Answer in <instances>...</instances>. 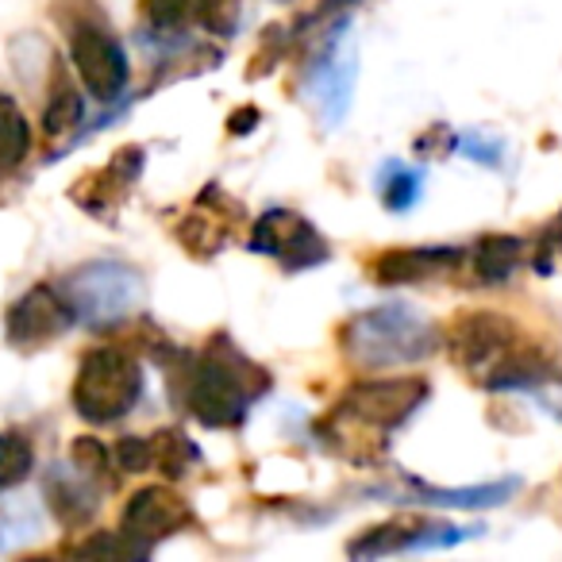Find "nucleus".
I'll use <instances>...</instances> for the list:
<instances>
[{
    "mask_svg": "<svg viewBox=\"0 0 562 562\" xmlns=\"http://www.w3.org/2000/svg\"><path fill=\"white\" fill-rule=\"evenodd\" d=\"M0 490H4V485H0Z\"/></svg>",
    "mask_w": 562,
    "mask_h": 562,
    "instance_id": "33",
    "label": "nucleus"
},
{
    "mask_svg": "<svg viewBox=\"0 0 562 562\" xmlns=\"http://www.w3.org/2000/svg\"><path fill=\"white\" fill-rule=\"evenodd\" d=\"M524 262V239L516 235H482L470 250V270L477 285H505Z\"/></svg>",
    "mask_w": 562,
    "mask_h": 562,
    "instance_id": "18",
    "label": "nucleus"
},
{
    "mask_svg": "<svg viewBox=\"0 0 562 562\" xmlns=\"http://www.w3.org/2000/svg\"><path fill=\"white\" fill-rule=\"evenodd\" d=\"M78 321L74 305L66 301L63 285H32L24 297H16L4 313V339L20 351H35V347H47L55 344L58 336L70 331V324Z\"/></svg>",
    "mask_w": 562,
    "mask_h": 562,
    "instance_id": "8",
    "label": "nucleus"
},
{
    "mask_svg": "<svg viewBox=\"0 0 562 562\" xmlns=\"http://www.w3.org/2000/svg\"><path fill=\"white\" fill-rule=\"evenodd\" d=\"M431 397V385L428 378H416V374H405V378H362L355 382L344 397L336 401L344 413L359 416L362 424L370 428L385 431L390 436L393 428L416 416L424 408V401Z\"/></svg>",
    "mask_w": 562,
    "mask_h": 562,
    "instance_id": "7",
    "label": "nucleus"
},
{
    "mask_svg": "<svg viewBox=\"0 0 562 562\" xmlns=\"http://www.w3.org/2000/svg\"><path fill=\"white\" fill-rule=\"evenodd\" d=\"M178 401L204 428H239L250 405L273 385L270 370L239 351L227 336H212L201 355H181Z\"/></svg>",
    "mask_w": 562,
    "mask_h": 562,
    "instance_id": "2",
    "label": "nucleus"
},
{
    "mask_svg": "<svg viewBox=\"0 0 562 562\" xmlns=\"http://www.w3.org/2000/svg\"><path fill=\"white\" fill-rule=\"evenodd\" d=\"M408 485H413L424 505L493 508V505H505V501L520 490V477H505V482H493V485H467V490H439V485H424V482H416V477Z\"/></svg>",
    "mask_w": 562,
    "mask_h": 562,
    "instance_id": "20",
    "label": "nucleus"
},
{
    "mask_svg": "<svg viewBox=\"0 0 562 562\" xmlns=\"http://www.w3.org/2000/svg\"><path fill=\"white\" fill-rule=\"evenodd\" d=\"M47 501H50V513H55L58 524L66 528H81L89 524V516L97 513V493H93V477L81 474H50L47 477Z\"/></svg>",
    "mask_w": 562,
    "mask_h": 562,
    "instance_id": "19",
    "label": "nucleus"
},
{
    "mask_svg": "<svg viewBox=\"0 0 562 562\" xmlns=\"http://www.w3.org/2000/svg\"><path fill=\"white\" fill-rule=\"evenodd\" d=\"M316 439H324V447H331L339 459L359 462V467H370V462H378L385 454V431L370 428V424L344 413L339 405L316 424Z\"/></svg>",
    "mask_w": 562,
    "mask_h": 562,
    "instance_id": "15",
    "label": "nucleus"
},
{
    "mask_svg": "<svg viewBox=\"0 0 562 562\" xmlns=\"http://www.w3.org/2000/svg\"><path fill=\"white\" fill-rule=\"evenodd\" d=\"M63 293L78 313V321L93 331L120 328L143 305V273L127 262L101 258V262L74 270L63 281Z\"/></svg>",
    "mask_w": 562,
    "mask_h": 562,
    "instance_id": "6",
    "label": "nucleus"
},
{
    "mask_svg": "<svg viewBox=\"0 0 562 562\" xmlns=\"http://www.w3.org/2000/svg\"><path fill=\"white\" fill-rule=\"evenodd\" d=\"M35 467V447L24 431H0V485H20Z\"/></svg>",
    "mask_w": 562,
    "mask_h": 562,
    "instance_id": "23",
    "label": "nucleus"
},
{
    "mask_svg": "<svg viewBox=\"0 0 562 562\" xmlns=\"http://www.w3.org/2000/svg\"><path fill=\"white\" fill-rule=\"evenodd\" d=\"M459 150H467L470 158H477V162L485 166H497L501 162V143L497 139H482V135H467V139L454 143Z\"/></svg>",
    "mask_w": 562,
    "mask_h": 562,
    "instance_id": "30",
    "label": "nucleus"
},
{
    "mask_svg": "<svg viewBox=\"0 0 562 562\" xmlns=\"http://www.w3.org/2000/svg\"><path fill=\"white\" fill-rule=\"evenodd\" d=\"M86 116V97L74 86L70 70L63 66V58H55L50 66V89H47V109H43V132L50 139H66L74 127Z\"/></svg>",
    "mask_w": 562,
    "mask_h": 562,
    "instance_id": "17",
    "label": "nucleus"
},
{
    "mask_svg": "<svg viewBox=\"0 0 562 562\" xmlns=\"http://www.w3.org/2000/svg\"><path fill=\"white\" fill-rule=\"evenodd\" d=\"M55 24L70 40V58L81 86L101 104L116 101L127 86V55L104 16L101 0H55Z\"/></svg>",
    "mask_w": 562,
    "mask_h": 562,
    "instance_id": "4",
    "label": "nucleus"
},
{
    "mask_svg": "<svg viewBox=\"0 0 562 562\" xmlns=\"http://www.w3.org/2000/svg\"><path fill=\"white\" fill-rule=\"evenodd\" d=\"M193 462H196V447L186 439V431L162 428L150 436V470H158L166 477H186Z\"/></svg>",
    "mask_w": 562,
    "mask_h": 562,
    "instance_id": "22",
    "label": "nucleus"
},
{
    "mask_svg": "<svg viewBox=\"0 0 562 562\" xmlns=\"http://www.w3.org/2000/svg\"><path fill=\"white\" fill-rule=\"evenodd\" d=\"M189 520H193V513H189V505L181 501V493H173L170 485H143L124 505L120 531L147 554L155 543L178 536Z\"/></svg>",
    "mask_w": 562,
    "mask_h": 562,
    "instance_id": "12",
    "label": "nucleus"
},
{
    "mask_svg": "<svg viewBox=\"0 0 562 562\" xmlns=\"http://www.w3.org/2000/svg\"><path fill=\"white\" fill-rule=\"evenodd\" d=\"M293 43V32L285 24H273L262 32V43H258V50L250 55V78H266V74L273 70V66L285 58V50H290Z\"/></svg>",
    "mask_w": 562,
    "mask_h": 562,
    "instance_id": "28",
    "label": "nucleus"
},
{
    "mask_svg": "<svg viewBox=\"0 0 562 562\" xmlns=\"http://www.w3.org/2000/svg\"><path fill=\"white\" fill-rule=\"evenodd\" d=\"M70 462L74 470H81V474H89L93 482H112V451L101 443L97 436H78L70 443Z\"/></svg>",
    "mask_w": 562,
    "mask_h": 562,
    "instance_id": "25",
    "label": "nucleus"
},
{
    "mask_svg": "<svg viewBox=\"0 0 562 562\" xmlns=\"http://www.w3.org/2000/svg\"><path fill=\"white\" fill-rule=\"evenodd\" d=\"M255 124H258V109H239V112H232V120H227V132L250 135V127Z\"/></svg>",
    "mask_w": 562,
    "mask_h": 562,
    "instance_id": "31",
    "label": "nucleus"
},
{
    "mask_svg": "<svg viewBox=\"0 0 562 562\" xmlns=\"http://www.w3.org/2000/svg\"><path fill=\"white\" fill-rule=\"evenodd\" d=\"M112 459H116V470H124V474H147L150 470V439L124 436L116 443V451H112Z\"/></svg>",
    "mask_w": 562,
    "mask_h": 562,
    "instance_id": "29",
    "label": "nucleus"
},
{
    "mask_svg": "<svg viewBox=\"0 0 562 562\" xmlns=\"http://www.w3.org/2000/svg\"><path fill=\"white\" fill-rule=\"evenodd\" d=\"M196 24L212 32L216 40H232L239 27V0H193Z\"/></svg>",
    "mask_w": 562,
    "mask_h": 562,
    "instance_id": "27",
    "label": "nucleus"
},
{
    "mask_svg": "<svg viewBox=\"0 0 562 562\" xmlns=\"http://www.w3.org/2000/svg\"><path fill=\"white\" fill-rule=\"evenodd\" d=\"M143 397V367L132 351L97 347L81 359L70 401L89 424H116Z\"/></svg>",
    "mask_w": 562,
    "mask_h": 562,
    "instance_id": "5",
    "label": "nucleus"
},
{
    "mask_svg": "<svg viewBox=\"0 0 562 562\" xmlns=\"http://www.w3.org/2000/svg\"><path fill=\"white\" fill-rule=\"evenodd\" d=\"M355 81H359V55H355L351 32H339V35L331 32L324 50L313 58V66L305 74V86L328 127L347 116L355 97Z\"/></svg>",
    "mask_w": 562,
    "mask_h": 562,
    "instance_id": "10",
    "label": "nucleus"
},
{
    "mask_svg": "<svg viewBox=\"0 0 562 562\" xmlns=\"http://www.w3.org/2000/svg\"><path fill=\"white\" fill-rule=\"evenodd\" d=\"M424 189V170H408V166H390L382 181V201L390 212H408L420 201Z\"/></svg>",
    "mask_w": 562,
    "mask_h": 562,
    "instance_id": "24",
    "label": "nucleus"
},
{
    "mask_svg": "<svg viewBox=\"0 0 562 562\" xmlns=\"http://www.w3.org/2000/svg\"><path fill=\"white\" fill-rule=\"evenodd\" d=\"M247 247L258 250V255L278 258L285 270H308V266H321L328 258L324 235L293 209H270L266 216H258L255 227H250Z\"/></svg>",
    "mask_w": 562,
    "mask_h": 562,
    "instance_id": "9",
    "label": "nucleus"
},
{
    "mask_svg": "<svg viewBox=\"0 0 562 562\" xmlns=\"http://www.w3.org/2000/svg\"><path fill=\"white\" fill-rule=\"evenodd\" d=\"M232 227L235 224L224 216V212L212 209V204H204V201H196L193 209L178 220L173 235H178V243L193 258H216L220 250L227 247V239H232Z\"/></svg>",
    "mask_w": 562,
    "mask_h": 562,
    "instance_id": "16",
    "label": "nucleus"
},
{
    "mask_svg": "<svg viewBox=\"0 0 562 562\" xmlns=\"http://www.w3.org/2000/svg\"><path fill=\"white\" fill-rule=\"evenodd\" d=\"M143 20L158 32H181V27L196 24L193 0H139Z\"/></svg>",
    "mask_w": 562,
    "mask_h": 562,
    "instance_id": "26",
    "label": "nucleus"
},
{
    "mask_svg": "<svg viewBox=\"0 0 562 562\" xmlns=\"http://www.w3.org/2000/svg\"><path fill=\"white\" fill-rule=\"evenodd\" d=\"M339 347L362 370H385L420 362L443 347V331L431 321H424L408 305H382L370 313H355L339 328Z\"/></svg>",
    "mask_w": 562,
    "mask_h": 562,
    "instance_id": "3",
    "label": "nucleus"
},
{
    "mask_svg": "<svg viewBox=\"0 0 562 562\" xmlns=\"http://www.w3.org/2000/svg\"><path fill=\"white\" fill-rule=\"evenodd\" d=\"M477 528H454V524H439L428 516L416 513H401L385 524H374L362 536H355L347 543L351 559H382V554H397V551H424V547H451L459 539H467Z\"/></svg>",
    "mask_w": 562,
    "mask_h": 562,
    "instance_id": "11",
    "label": "nucleus"
},
{
    "mask_svg": "<svg viewBox=\"0 0 562 562\" xmlns=\"http://www.w3.org/2000/svg\"><path fill=\"white\" fill-rule=\"evenodd\" d=\"M459 247H393L370 262V278L378 285H420V281L447 278L462 266Z\"/></svg>",
    "mask_w": 562,
    "mask_h": 562,
    "instance_id": "14",
    "label": "nucleus"
},
{
    "mask_svg": "<svg viewBox=\"0 0 562 562\" xmlns=\"http://www.w3.org/2000/svg\"><path fill=\"white\" fill-rule=\"evenodd\" d=\"M443 347L454 367L467 370L470 382L485 390H536L543 382H559V367L543 347L528 344L505 313L470 308L459 313L443 331Z\"/></svg>",
    "mask_w": 562,
    "mask_h": 562,
    "instance_id": "1",
    "label": "nucleus"
},
{
    "mask_svg": "<svg viewBox=\"0 0 562 562\" xmlns=\"http://www.w3.org/2000/svg\"><path fill=\"white\" fill-rule=\"evenodd\" d=\"M32 155V124L9 93H0V181L16 173Z\"/></svg>",
    "mask_w": 562,
    "mask_h": 562,
    "instance_id": "21",
    "label": "nucleus"
},
{
    "mask_svg": "<svg viewBox=\"0 0 562 562\" xmlns=\"http://www.w3.org/2000/svg\"><path fill=\"white\" fill-rule=\"evenodd\" d=\"M139 173H143V147L132 143V147L116 150L109 166H101V170H93V173H81L70 186V201L78 204V209H86L89 216L109 220L112 209L124 201L127 189L135 186Z\"/></svg>",
    "mask_w": 562,
    "mask_h": 562,
    "instance_id": "13",
    "label": "nucleus"
},
{
    "mask_svg": "<svg viewBox=\"0 0 562 562\" xmlns=\"http://www.w3.org/2000/svg\"><path fill=\"white\" fill-rule=\"evenodd\" d=\"M551 250L562 258V212H559V220L551 224V232L543 235V250H539V255H551Z\"/></svg>",
    "mask_w": 562,
    "mask_h": 562,
    "instance_id": "32",
    "label": "nucleus"
}]
</instances>
